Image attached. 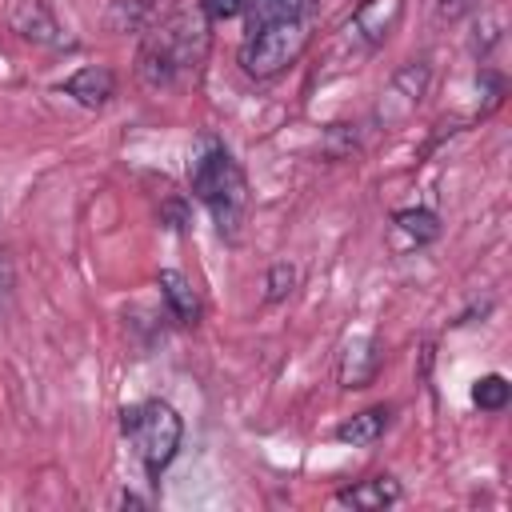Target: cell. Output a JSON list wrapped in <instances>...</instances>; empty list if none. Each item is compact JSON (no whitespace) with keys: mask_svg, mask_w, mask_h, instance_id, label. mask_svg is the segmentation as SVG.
Wrapping results in <instances>:
<instances>
[{"mask_svg":"<svg viewBox=\"0 0 512 512\" xmlns=\"http://www.w3.org/2000/svg\"><path fill=\"white\" fill-rule=\"evenodd\" d=\"M204 20L208 16L200 12V4H192V8L168 12L160 24L148 28L140 56H136V72L148 88H172L180 72H188L204 60V48H208Z\"/></svg>","mask_w":512,"mask_h":512,"instance_id":"1","label":"cell"},{"mask_svg":"<svg viewBox=\"0 0 512 512\" xmlns=\"http://www.w3.org/2000/svg\"><path fill=\"white\" fill-rule=\"evenodd\" d=\"M188 184H192V196L212 212L220 236H236L248 212V184H244L240 164L216 136L196 140L192 160H188Z\"/></svg>","mask_w":512,"mask_h":512,"instance_id":"2","label":"cell"},{"mask_svg":"<svg viewBox=\"0 0 512 512\" xmlns=\"http://www.w3.org/2000/svg\"><path fill=\"white\" fill-rule=\"evenodd\" d=\"M120 428L136 444V456H140L148 476H160L172 464V456L180 448V436H184V424H180L176 408L164 404V400H140V404L124 408Z\"/></svg>","mask_w":512,"mask_h":512,"instance_id":"3","label":"cell"},{"mask_svg":"<svg viewBox=\"0 0 512 512\" xmlns=\"http://www.w3.org/2000/svg\"><path fill=\"white\" fill-rule=\"evenodd\" d=\"M308 36H312V20L260 24L240 44V68L256 80H268V76H276V72H284L288 64L300 60V52L308 48Z\"/></svg>","mask_w":512,"mask_h":512,"instance_id":"4","label":"cell"},{"mask_svg":"<svg viewBox=\"0 0 512 512\" xmlns=\"http://www.w3.org/2000/svg\"><path fill=\"white\" fill-rule=\"evenodd\" d=\"M428 84H432V68L428 60H408L404 68L392 72V80L380 88L376 96V108H372V124L376 128H396L404 124L428 96Z\"/></svg>","mask_w":512,"mask_h":512,"instance_id":"5","label":"cell"},{"mask_svg":"<svg viewBox=\"0 0 512 512\" xmlns=\"http://www.w3.org/2000/svg\"><path fill=\"white\" fill-rule=\"evenodd\" d=\"M400 12H404V0H364L356 8V16L348 20L344 28V48L352 56H368L376 52L400 24Z\"/></svg>","mask_w":512,"mask_h":512,"instance_id":"6","label":"cell"},{"mask_svg":"<svg viewBox=\"0 0 512 512\" xmlns=\"http://www.w3.org/2000/svg\"><path fill=\"white\" fill-rule=\"evenodd\" d=\"M380 360H384V352H380L376 336H368V332H364V336H352V340L344 344V356H340V384H344V388H364V384H372Z\"/></svg>","mask_w":512,"mask_h":512,"instance_id":"7","label":"cell"},{"mask_svg":"<svg viewBox=\"0 0 512 512\" xmlns=\"http://www.w3.org/2000/svg\"><path fill=\"white\" fill-rule=\"evenodd\" d=\"M12 28H16L24 40L44 44V48H60V44H68V36L60 32L56 16H52L40 0H20V4L12 8Z\"/></svg>","mask_w":512,"mask_h":512,"instance_id":"8","label":"cell"},{"mask_svg":"<svg viewBox=\"0 0 512 512\" xmlns=\"http://www.w3.org/2000/svg\"><path fill=\"white\" fill-rule=\"evenodd\" d=\"M60 92H68L76 104H84V108H100V104H108L112 96H116V76L104 68V64H92V68H80V72H72L64 84H60Z\"/></svg>","mask_w":512,"mask_h":512,"instance_id":"9","label":"cell"},{"mask_svg":"<svg viewBox=\"0 0 512 512\" xmlns=\"http://www.w3.org/2000/svg\"><path fill=\"white\" fill-rule=\"evenodd\" d=\"M156 284H160V296L168 300V308H172V316L180 324H196L200 320V296H196V288H192V280L184 272L164 268Z\"/></svg>","mask_w":512,"mask_h":512,"instance_id":"10","label":"cell"},{"mask_svg":"<svg viewBox=\"0 0 512 512\" xmlns=\"http://www.w3.org/2000/svg\"><path fill=\"white\" fill-rule=\"evenodd\" d=\"M244 12H248V32H252L276 20H312L316 0H244Z\"/></svg>","mask_w":512,"mask_h":512,"instance_id":"11","label":"cell"},{"mask_svg":"<svg viewBox=\"0 0 512 512\" xmlns=\"http://www.w3.org/2000/svg\"><path fill=\"white\" fill-rule=\"evenodd\" d=\"M396 500H400V484L392 476H372V480H360L336 492V504H348V508H388Z\"/></svg>","mask_w":512,"mask_h":512,"instance_id":"12","label":"cell"},{"mask_svg":"<svg viewBox=\"0 0 512 512\" xmlns=\"http://www.w3.org/2000/svg\"><path fill=\"white\" fill-rule=\"evenodd\" d=\"M388 428V412L384 408H368V412H356L352 420H344L336 428V440L340 444H352V448H364V444H376Z\"/></svg>","mask_w":512,"mask_h":512,"instance_id":"13","label":"cell"},{"mask_svg":"<svg viewBox=\"0 0 512 512\" xmlns=\"http://www.w3.org/2000/svg\"><path fill=\"white\" fill-rule=\"evenodd\" d=\"M396 232L408 240V244H428V240H436L440 236V220L428 212V208H404V212H396Z\"/></svg>","mask_w":512,"mask_h":512,"instance_id":"14","label":"cell"},{"mask_svg":"<svg viewBox=\"0 0 512 512\" xmlns=\"http://www.w3.org/2000/svg\"><path fill=\"white\" fill-rule=\"evenodd\" d=\"M108 24L116 32H148L156 24V4L152 0H120L112 12H108Z\"/></svg>","mask_w":512,"mask_h":512,"instance_id":"15","label":"cell"},{"mask_svg":"<svg viewBox=\"0 0 512 512\" xmlns=\"http://www.w3.org/2000/svg\"><path fill=\"white\" fill-rule=\"evenodd\" d=\"M508 380L500 376V372H488V376H480L476 380V388H472V400L484 408V412H500L504 404H508Z\"/></svg>","mask_w":512,"mask_h":512,"instance_id":"16","label":"cell"},{"mask_svg":"<svg viewBox=\"0 0 512 512\" xmlns=\"http://www.w3.org/2000/svg\"><path fill=\"white\" fill-rule=\"evenodd\" d=\"M292 284H296V268L284 264V260L272 264V268H268V280H264V300H272V304L284 300V296L292 292Z\"/></svg>","mask_w":512,"mask_h":512,"instance_id":"17","label":"cell"},{"mask_svg":"<svg viewBox=\"0 0 512 512\" xmlns=\"http://www.w3.org/2000/svg\"><path fill=\"white\" fill-rule=\"evenodd\" d=\"M500 28H504L500 12H484V16L476 20V36H472V48H476V52H488V48L500 40Z\"/></svg>","mask_w":512,"mask_h":512,"instance_id":"18","label":"cell"},{"mask_svg":"<svg viewBox=\"0 0 512 512\" xmlns=\"http://www.w3.org/2000/svg\"><path fill=\"white\" fill-rule=\"evenodd\" d=\"M200 12L208 20H228V16H240L244 12V0H196Z\"/></svg>","mask_w":512,"mask_h":512,"instance_id":"19","label":"cell"},{"mask_svg":"<svg viewBox=\"0 0 512 512\" xmlns=\"http://www.w3.org/2000/svg\"><path fill=\"white\" fill-rule=\"evenodd\" d=\"M432 4H436V12H440V16H452V12L460 8V0H432Z\"/></svg>","mask_w":512,"mask_h":512,"instance_id":"20","label":"cell"}]
</instances>
